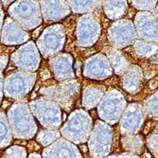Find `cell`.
Masks as SVG:
<instances>
[{
    "instance_id": "1",
    "label": "cell",
    "mask_w": 158,
    "mask_h": 158,
    "mask_svg": "<svg viewBox=\"0 0 158 158\" xmlns=\"http://www.w3.org/2000/svg\"><path fill=\"white\" fill-rule=\"evenodd\" d=\"M8 120L11 135L15 138L31 139L37 132L33 114L24 100L12 104L8 112Z\"/></svg>"
},
{
    "instance_id": "2",
    "label": "cell",
    "mask_w": 158,
    "mask_h": 158,
    "mask_svg": "<svg viewBox=\"0 0 158 158\" xmlns=\"http://www.w3.org/2000/svg\"><path fill=\"white\" fill-rule=\"evenodd\" d=\"M92 127V119L88 113L82 109H78L70 114L60 133L65 139L81 144L88 140Z\"/></svg>"
},
{
    "instance_id": "3",
    "label": "cell",
    "mask_w": 158,
    "mask_h": 158,
    "mask_svg": "<svg viewBox=\"0 0 158 158\" xmlns=\"http://www.w3.org/2000/svg\"><path fill=\"white\" fill-rule=\"evenodd\" d=\"M9 14L27 31L39 27L43 20L40 3L37 0H17L10 6Z\"/></svg>"
},
{
    "instance_id": "4",
    "label": "cell",
    "mask_w": 158,
    "mask_h": 158,
    "mask_svg": "<svg viewBox=\"0 0 158 158\" xmlns=\"http://www.w3.org/2000/svg\"><path fill=\"white\" fill-rule=\"evenodd\" d=\"M80 90V83L74 79H69L62 81L57 85L45 86L40 89V94L53 100L60 107L69 110L73 107L76 98L79 97Z\"/></svg>"
},
{
    "instance_id": "5",
    "label": "cell",
    "mask_w": 158,
    "mask_h": 158,
    "mask_svg": "<svg viewBox=\"0 0 158 158\" xmlns=\"http://www.w3.org/2000/svg\"><path fill=\"white\" fill-rule=\"evenodd\" d=\"M30 109L40 123L48 128L56 130L62 125V114L60 106L53 100L41 98L30 103Z\"/></svg>"
},
{
    "instance_id": "6",
    "label": "cell",
    "mask_w": 158,
    "mask_h": 158,
    "mask_svg": "<svg viewBox=\"0 0 158 158\" xmlns=\"http://www.w3.org/2000/svg\"><path fill=\"white\" fill-rule=\"evenodd\" d=\"M124 96L116 89H111L104 93L98 104V114L99 118L108 124H116L126 107Z\"/></svg>"
},
{
    "instance_id": "7",
    "label": "cell",
    "mask_w": 158,
    "mask_h": 158,
    "mask_svg": "<svg viewBox=\"0 0 158 158\" xmlns=\"http://www.w3.org/2000/svg\"><path fill=\"white\" fill-rule=\"evenodd\" d=\"M36 81V73L16 71L9 75L3 84L4 95L13 99H21L30 92Z\"/></svg>"
},
{
    "instance_id": "8",
    "label": "cell",
    "mask_w": 158,
    "mask_h": 158,
    "mask_svg": "<svg viewBox=\"0 0 158 158\" xmlns=\"http://www.w3.org/2000/svg\"><path fill=\"white\" fill-rule=\"evenodd\" d=\"M88 139V147L92 157L108 156L112 148L113 129L109 124L98 120L96 122Z\"/></svg>"
},
{
    "instance_id": "9",
    "label": "cell",
    "mask_w": 158,
    "mask_h": 158,
    "mask_svg": "<svg viewBox=\"0 0 158 158\" xmlns=\"http://www.w3.org/2000/svg\"><path fill=\"white\" fill-rule=\"evenodd\" d=\"M65 33L62 25H52L43 31L37 40V48L44 58H48L60 52L64 45Z\"/></svg>"
},
{
    "instance_id": "10",
    "label": "cell",
    "mask_w": 158,
    "mask_h": 158,
    "mask_svg": "<svg viewBox=\"0 0 158 158\" xmlns=\"http://www.w3.org/2000/svg\"><path fill=\"white\" fill-rule=\"evenodd\" d=\"M136 37L134 23L127 19H118L108 30V40L111 46L118 49L134 44Z\"/></svg>"
},
{
    "instance_id": "11",
    "label": "cell",
    "mask_w": 158,
    "mask_h": 158,
    "mask_svg": "<svg viewBox=\"0 0 158 158\" xmlns=\"http://www.w3.org/2000/svg\"><path fill=\"white\" fill-rule=\"evenodd\" d=\"M78 45L82 48H89L95 45L102 32V27L98 20L92 14L84 13L77 26Z\"/></svg>"
},
{
    "instance_id": "12",
    "label": "cell",
    "mask_w": 158,
    "mask_h": 158,
    "mask_svg": "<svg viewBox=\"0 0 158 158\" xmlns=\"http://www.w3.org/2000/svg\"><path fill=\"white\" fill-rule=\"evenodd\" d=\"M10 60L20 70L33 72L40 64V53L33 42L30 41L14 52Z\"/></svg>"
},
{
    "instance_id": "13",
    "label": "cell",
    "mask_w": 158,
    "mask_h": 158,
    "mask_svg": "<svg viewBox=\"0 0 158 158\" xmlns=\"http://www.w3.org/2000/svg\"><path fill=\"white\" fill-rule=\"evenodd\" d=\"M119 129L122 135H135L139 132L145 119V112L138 103L129 104L120 116Z\"/></svg>"
},
{
    "instance_id": "14",
    "label": "cell",
    "mask_w": 158,
    "mask_h": 158,
    "mask_svg": "<svg viewBox=\"0 0 158 158\" xmlns=\"http://www.w3.org/2000/svg\"><path fill=\"white\" fill-rule=\"evenodd\" d=\"M135 28L136 36L139 39L157 43V18H155L151 11L140 10L135 17Z\"/></svg>"
},
{
    "instance_id": "15",
    "label": "cell",
    "mask_w": 158,
    "mask_h": 158,
    "mask_svg": "<svg viewBox=\"0 0 158 158\" xmlns=\"http://www.w3.org/2000/svg\"><path fill=\"white\" fill-rule=\"evenodd\" d=\"M113 69L107 57L102 54L94 55L86 60L83 67V75L91 80L103 81L109 78Z\"/></svg>"
},
{
    "instance_id": "16",
    "label": "cell",
    "mask_w": 158,
    "mask_h": 158,
    "mask_svg": "<svg viewBox=\"0 0 158 158\" xmlns=\"http://www.w3.org/2000/svg\"><path fill=\"white\" fill-rule=\"evenodd\" d=\"M39 3L42 17L47 23L59 21L71 11L67 0H41Z\"/></svg>"
},
{
    "instance_id": "17",
    "label": "cell",
    "mask_w": 158,
    "mask_h": 158,
    "mask_svg": "<svg viewBox=\"0 0 158 158\" xmlns=\"http://www.w3.org/2000/svg\"><path fill=\"white\" fill-rule=\"evenodd\" d=\"M3 30L1 31V42L2 44L7 46H14L23 44V43L28 41L30 39V34H28L26 30L18 25L12 18L8 17L5 19Z\"/></svg>"
},
{
    "instance_id": "18",
    "label": "cell",
    "mask_w": 158,
    "mask_h": 158,
    "mask_svg": "<svg viewBox=\"0 0 158 158\" xmlns=\"http://www.w3.org/2000/svg\"><path fill=\"white\" fill-rule=\"evenodd\" d=\"M72 63V56L65 53L58 54L49 60L50 68L57 81H62L75 78Z\"/></svg>"
},
{
    "instance_id": "19",
    "label": "cell",
    "mask_w": 158,
    "mask_h": 158,
    "mask_svg": "<svg viewBox=\"0 0 158 158\" xmlns=\"http://www.w3.org/2000/svg\"><path fill=\"white\" fill-rule=\"evenodd\" d=\"M44 157H81L80 150L67 139L58 138L43 151Z\"/></svg>"
},
{
    "instance_id": "20",
    "label": "cell",
    "mask_w": 158,
    "mask_h": 158,
    "mask_svg": "<svg viewBox=\"0 0 158 158\" xmlns=\"http://www.w3.org/2000/svg\"><path fill=\"white\" fill-rule=\"evenodd\" d=\"M123 88L130 94H136L140 91L143 83L142 69L135 64H130L129 68L121 75Z\"/></svg>"
},
{
    "instance_id": "21",
    "label": "cell",
    "mask_w": 158,
    "mask_h": 158,
    "mask_svg": "<svg viewBox=\"0 0 158 158\" xmlns=\"http://www.w3.org/2000/svg\"><path fill=\"white\" fill-rule=\"evenodd\" d=\"M104 52L112 69H114V73L117 75L121 76L130 66V62L127 60L124 54L118 48H116L114 47L105 48Z\"/></svg>"
},
{
    "instance_id": "22",
    "label": "cell",
    "mask_w": 158,
    "mask_h": 158,
    "mask_svg": "<svg viewBox=\"0 0 158 158\" xmlns=\"http://www.w3.org/2000/svg\"><path fill=\"white\" fill-rule=\"evenodd\" d=\"M105 87L102 85H89L83 88L82 105L86 110L96 107L105 93Z\"/></svg>"
},
{
    "instance_id": "23",
    "label": "cell",
    "mask_w": 158,
    "mask_h": 158,
    "mask_svg": "<svg viewBox=\"0 0 158 158\" xmlns=\"http://www.w3.org/2000/svg\"><path fill=\"white\" fill-rule=\"evenodd\" d=\"M106 16L111 20H118L124 16L128 10L127 0H100Z\"/></svg>"
},
{
    "instance_id": "24",
    "label": "cell",
    "mask_w": 158,
    "mask_h": 158,
    "mask_svg": "<svg viewBox=\"0 0 158 158\" xmlns=\"http://www.w3.org/2000/svg\"><path fill=\"white\" fill-rule=\"evenodd\" d=\"M121 144L123 149L128 152L140 154L145 147V141L139 135H124L121 138Z\"/></svg>"
},
{
    "instance_id": "25",
    "label": "cell",
    "mask_w": 158,
    "mask_h": 158,
    "mask_svg": "<svg viewBox=\"0 0 158 158\" xmlns=\"http://www.w3.org/2000/svg\"><path fill=\"white\" fill-rule=\"evenodd\" d=\"M70 10L75 13L92 12L99 4L100 0H67Z\"/></svg>"
},
{
    "instance_id": "26",
    "label": "cell",
    "mask_w": 158,
    "mask_h": 158,
    "mask_svg": "<svg viewBox=\"0 0 158 158\" xmlns=\"http://www.w3.org/2000/svg\"><path fill=\"white\" fill-rule=\"evenodd\" d=\"M134 50L139 58H151L157 52V45L153 42L135 40L134 42Z\"/></svg>"
},
{
    "instance_id": "27",
    "label": "cell",
    "mask_w": 158,
    "mask_h": 158,
    "mask_svg": "<svg viewBox=\"0 0 158 158\" xmlns=\"http://www.w3.org/2000/svg\"><path fill=\"white\" fill-rule=\"evenodd\" d=\"M11 131L8 118L4 112H0V149L8 147L11 142Z\"/></svg>"
},
{
    "instance_id": "28",
    "label": "cell",
    "mask_w": 158,
    "mask_h": 158,
    "mask_svg": "<svg viewBox=\"0 0 158 158\" xmlns=\"http://www.w3.org/2000/svg\"><path fill=\"white\" fill-rule=\"evenodd\" d=\"M60 136L61 133L57 131V129L56 130H53V129H50V130H42L37 135L36 140L43 147H47L50 145L51 143H53L55 140L58 139Z\"/></svg>"
},
{
    "instance_id": "29",
    "label": "cell",
    "mask_w": 158,
    "mask_h": 158,
    "mask_svg": "<svg viewBox=\"0 0 158 158\" xmlns=\"http://www.w3.org/2000/svg\"><path fill=\"white\" fill-rule=\"evenodd\" d=\"M157 93H155L145 102V107L143 110L145 114H148L150 118H157Z\"/></svg>"
},
{
    "instance_id": "30",
    "label": "cell",
    "mask_w": 158,
    "mask_h": 158,
    "mask_svg": "<svg viewBox=\"0 0 158 158\" xmlns=\"http://www.w3.org/2000/svg\"><path fill=\"white\" fill-rule=\"evenodd\" d=\"M157 0H132L133 6L139 10H151L156 6Z\"/></svg>"
},
{
    "instance_id": "31",
    "label": "cell",
    "mask_w": 158,
    "mask_h": 158,
    "mask_svg": "<svg viewBox=\"0 0 158 158\" xmlns=\"http://www.w3.org/2000/svg\"><path fill=\"white\" fill-rule=\"evenodd\" d=\"M27 150L24 147L20 146H12L6 150L4 157H26Z\"/></svg>"
},
{
    "instance_id": "32",
    "label": "cell",
    "mask_w": 158,
    "mask_h": 158,
    "mask_svg": "<svg viewBox=\"0 0 158 158\" xmlns=\"http://www.w3.org/2000/svg\"><path fill=\"white\" fill-rule=\"evenodd\" d=\"M157 133H152L147 137V147L152 152V153L157 157L158 156V148H157V142H158Z\"/></svg>"
},
{
    "instance_id": "33",
    "label": "cell",
    "mask_w": 158,
    "mask_h": 158,
    "mask_svg": "<svg viewBox=\"0 0 158 158\" xmlns=\"http://www.w3.org/2000/svg\"><path fill=\"white\" fill-rule=\"evenodd\" d=\"M108 157H138L137 154L131 152H123V153H119V154H113V155H108Z\"/></svg>"
},
{
    "instance_id": "34",
    "label": "cell",
    "mask_w": 158,
    "mask_h": 158,
    "mask_svg": "<svg viewBox=\"0 0 158 158\" xmlns=\"http://www.w3.org/2000/svg\"><path fill=\"white\" fill-rule=\"evenodd\" d=\"M2 98H3V74H2V70L0 69V103H1Z\"/></svg>"
},
{
    "instance_id": "35",
    "label": "cell",
    "mask_w": 158,
    "mask_h": 158,
    "mask_svg": "<svg viewBox=\"0 0 158 158\" xmlns=\"http://www.w3.org/2000/svg\"><path fill=\"white\" fill-rule=\"evenodd\" d=\"M3 18H4V12L2 10V7L0 5V34H1V30L3 26Z\"/></svg>"
},
{
    "instance_id": "36",
    "label": "cell",
    "mask_w": 158,
    "mask_h": 158,
    "mask_svg": "<svg viewBox=\"0 0 158 158\" xmlns=\"http://www.w3.org/2000/svg\"><path fill=\"white\" fill-rule=\"evenodd\" d=\"M1 1V3L3 4V6L5 7V8H7L9 5H10V3H12L14 0H0Z\"/></svg>"
},
{
    "instance_id": "37",
    "label": "cell",
    "mask_w": 158,
    "mask_h": 158,
    "mask_svg": "<svg viewBox=\"0 0 158 158\" xmlns=\"http://www.w3.org/2000/svg\"><path fill=\"white\" fill-rule=\"evenodd\" d=\"M151 13L152 14V15H153L155 18H157V6H155L153 9H152V10H151Z\"/></svg>"
},
{
    "instance_id": "38",
    "label": "cell",
    "mask_w": 158,
    "mask_h": 158,
    "mask_svg": "<svg viewBox=\"0 0 158 158\" xmlns=\"http://www.w3.org/2000/svg\"><path fill=\"white\" fill-rule=\"evenodd\" d=\"M28 157H31V158H32V157H38V158H40V157H42V155L40 153H37V152H32V153H31L30 155H28Z\"/></svg>"
}]
</instances>
